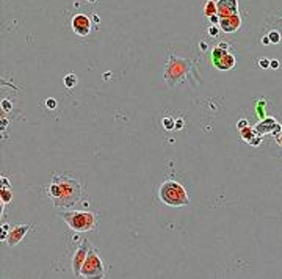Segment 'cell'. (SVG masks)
<instances>
[{
	"label": "cell",
	"mask_w": 282,
	"mask_h": 279,
	"mask_svg": "<svg viewBox=\"0 0 282 279\" xmlns=\"http://www.w3.org/2000/svg\"><path fill=\"white\" fill-rule=\"evenodd\" d=\"M259 134L256 132V129H252V127H249V125H248V127H245V129H242L240 130V136H242L243 140L246 143H251L254 138H256Z\"/></svg>",
	"instance_id": "7c38bea8"
},
{
	"label": "cell",
	"mask_w": 282,
	"mask_h": 279,
	"mask_svg": "<svg viewBox=\"0 0 282 279\" xmlns=\"http://www.w3.org/2000/svg\"><path fill=\"white\" fill-rule=\"evenodd\" d=\"M30 231V224H17V226H13L11 231L8 234V238H6V243L8 246H16L19 245L22 238L25 237V234Z\"/></svg>",
	"instance_id": "52a82bcc"
},
{
	"label": "cell",
	"mask_w": 282,
	"mask_h": 279,
	"mask_svg": "<svg viewBox=\"0 0 282 279\" xmlns=\"http://www.w3.org/2000/svg\"><path fill=\"white\" fill-rule=\"evenodd\" d=\"M237 127L242 130V129H245V127H248V121L246 119H240L238 122H237Z\"/></svg>",
	"instance_id": "d4e9b609"
},
{
	"label": "cell",
	"mask_w": 282,
	"mask_h": 279,
	"mask_svg": "<svg viewBox=\"0 0 282 279\" xmlns=\"http://www.w3.org/2000/svg\"><path fill=\"white\" fill-rule=\"evenodd\" d=\"M2 184H3V188H10V184H8V179L6 177H2Z\"/></svg>",
	"instance_id": "83f0119b"
},
{
	"label": "cell",
	"mask_w": 282,
	"mask_h": 279,
	"mask_svg": "<svg viewBox=\"0 0 282 279\" xmlns=\"http://www.w3.org/2000/svg\"><path fill=\"white\" fill-rule=\"evenodd\" d=\"M204 14L207 17H212L213 14H218V5L213 2V0H209V2L204 5Z\"/></svg>",
	"instance_id": "4fadbf2b"
},
{
	"label": "cell",
	"mask_w": 282,
	"mask_h": 279,
	"mask_svg": "<svg viewBox=\"0 0 282 279\" xmlns=\"http://www.w3.org/2000/svg\"><path fill=\"white\" fill-rule=\"evenodd\" d=\"M276 127H278V122L273 118H263V119H260V122L254 129H256L259 135H266V134H274Z\"/></svg>",
	"instance_id": "8fae6325"
},
{
	"label": "cell",
	"mask_w": 282,
	"mask_h": 279,
	"mask_svg": "<svg viewBox=\"0 0 282 279\" xmlns=\"http://www.w3.org/2000/svg\"><path fill=\"white\" fill-rule=\"evenodd\" d=\"M0 198H2V204H8L13 199V191L10 188H2V190H0Z\"/></svg>",
	"instance_id": "5bb4252c"
},
{
	"label": "cell",
	"mask_w": 282,
	"mask_h": 279,
	"mask_svg": "<svg viewBox=\"0 0 282 279\" xmlns=\"http://www.w3.org/2000/svg\"><path fill=\"white\" fill-rule=\"evenodd\" d=\"M80 278H83V279H104L105 278L104 262H102V259L99 257L97 251L94 248L89 251L83 267H82Z\"/></svg>",
	"instance_id": "277c9868"
},
{
	"label": "cell",
	"mask_w": 282,
	"mask_h": 279,
	"mask_svg": "<svg viewBox=\"0 0 282 279\" xmlns=\"http://www.w3.org/2000/svg\"><path fill=\"white\" fill-rule=\"evenodd\" d=\"M270 68H271V69H278V68H279V61H278V60H271V61H270Z\"/></svg>",
	"instance_id": "484cf974"
},
{
	"label": "cell",
	"mask_w": 282,
	"mask_h": 279,
	"mask_svg": "<svg viewBox=\"0 0 282 279\" xmlns=\"http://www.w3.org/2000/svg\"><path fill=\"white\" fill-rule=\"evenodd\" d=\"M268 38H270V41H271V44H278L279 41H281V34L276 32V30H273V32H270L268 33Z\"/></svg>",
	"instance_id": "ac0fdd59"
},
{
	"label": "cell",
	"mask_w": 282,
	"mask_h": 279,
	"mask_svg": "<svg viewBox=\"0 0 282 279\" xmlns=\"http://www.w3.org/2000/svg\"><path fill=\"white\" fill-rule=\"evenodd\" d=\"M260 143H262V135H257V136L254 138V140H252V141H251L249 144H251V146H259Z\"/></svg>",
	"instance_id": "cb8c5ba5"
},
{
	"label": "cell",
	"mask_w": 282,
	"mask_h": 279,
	"mask_svg": "<svg viewBox=\"0 0 282 279\" xmlns=\"http://www.w3.org/2000/svg\"><path fill=\"white\" fill-rule=\"evenodd\" d=\"M210 19V22H212V25H219V19H221V17H219L218 14H213L212 17H209Z\"/></svg>",
	"instance_id": "603a6c76"
},
{
	"label": "cell",
	"mask_w": 282,
	"mask_h": 279,
	"mask_svg": "<svg viewBox=\"0 0 282 279\" xmlns=\"http://www.w3.org/2000/svg\"><path fill=\"white\" fill-rule=\"evenodd\" d=\"M270 61L271 60H268V58H260L259 60V66L262 68V69H268V68H270Z\"/></svg>",
	"instance_id": "ffe728a7"
},
{
	"label": "cell",
	"mask_w": 282,
	"mask_h": 279,
	"mask_svg": "<svg viewBox=\"0 0 282 279\" xmlns=\"http://www.w3.org/2000/svg\"><path fill=\"white\" fill-rule=\"evenodd\" d=\"M91 249H93V245L88 240H83L82 245L75 249L74 257H72V271H74L75 276H80L82 267H83V263H85V260H86V257H88Z\"/></svg>",
	"instance_id": "8992f818"
},
{
	"label": "cell",
	"mask_w": 282,
	"mask_h": 279,
	"mask_svg": "<svg viewBox=\"0 0 282 279\" xmlns=\"http://www.w3.org/2000/svg\"><path fill=\"white\" fill-rule=\"evenodd\" d=\"M212 63L219 71H229L235 66V57L221 47H215L212 52Z\"/></svg>",
	"instance_id": "5b68a950"
},
{
	"label": "cell",
	"mask_w": 282,
	"mask_h": 279,
	"mask_svg": "<svg viewBox=\"0 0 282 279\" xmlns=\"http://www.w3.org/2000/svg\"><path fill=\"white\" fill-rule=\"evenodd\" d=\"M2 108H3L5 113L11 111V104H10V100H3V102H2Z\"/></svg>",
	"instance_id": "7402d4cb"
},
{
	"label": "cell",
	"mask_w": 282,
	"mask_h": 279,
	"mask_svg": "<svg viewBox=\"0 0 282 279\" xmlns=\"http://www.w3.org/2000/svg\"><path fill=\"white\" fill-rule=\"evenodd\" d=\"M10 231H11L10 224H6V223H3V224H2V235H0V240L6 242V238H8V234H10Z\"/></svg>",
	"instance_id": "e0dca14e"
},
{
	"label": "cell",
	"mask_w": 282,
	"mask_h": 279,
	"mask_svg": "<svg viewBox=\"0 0 282 279\" xmlns=\"http://www.w3.org/2000/svg\"><path fill=\"white\" fill-rule=\"evenodd\" d=\"M159 196L166 206L171 207H182L188 206V194L185 188L177 180H165L159 188Z\"/></svg>",
	"instance_id": "3957f363"
},
{
	"label": "cell",
	"mask_w": 282,
	"mask_h": 279,
	"mask_svg": "<svg viewBox=\"0 0 282 279\" xmlns=\"http://www.w3.org/2000/svg\"><path fill=\"white\" fill-rule=\"evenodd\" d=\"M262 43H263L265 46H268V44H271V41H270V38H268V36H263V38H262Z\"/></svg>",
	"instance_id": "f1b7e54d"
},
{
	"label": "cell",
	"mask_w": 282,
	"mask_h": 279,
	"mask_svg": "<svg viewBox=\"0 0 282 279\" xmlns=\"http://www.w3.org/2000/svg\"><path fill=\"white\" fill-rule=\"evenodd\" d=\"M218 47H221V49H224V50H227V49H229L227 43H219V44H218Z\"/></svg>",
	"instance_id": "f546056e"
},
{
	"label": "cell",
	"mask_w": 282,
	"mask_h": 279,
	"mask_svg": "<svg viewBox=\"0 0 282 279\" xmlns=\"http://www.w3.org/2000/svg\"><path fill=\"white\" fill-rule=\"evenodd\" d=\"M46 107L49 108V110H53L55 107H57V100H55L53 97H49V99H46Z\"/></svg>",
	"instance_id": "d6986e66"
},
{
	"label": "cell",
	"mask_w": 282,
	"mask_h": 279,
	"mask_svg": "<svg viewBox=\"0 0 282 279\" xmlns=\"http://www.w3.org/2000/svg\"><path fill=\"white\" fill-rule=\"evenodd\" d=\"M278 143H279V144H281V146H282V134H281V135H279V140H278Z\"/></svg>",
	"instance_id": "d6a6232c"
},
{
	"label": "cell",
	"mask_w": 282,
	"mask_h": 279,
	"mask_svg": "<svg viewBox=\"0 0 282 279\" xmlns=\"http://www.w3.org/2000/svg\"><path fill=\"white\" fill-rule=\"evenodd\" d=\"M218 5V16L227 17L232 14H237V0H219Z\"/></svg>",
	"instance_id": "30bf717a"
},
{
	"label": "cell",
	"mask_w": 282,
	"mask_h": 279,
	"mask_svg": "<svg viewBox=\"0 0 282 279\" xmlns=\"http://www.w3.org/2000/svg\"><path fill=\"white\" fill-rule=\"evenodd\" d=\"M182 127H183V119L179 118V119H176V129H182Z\"/></svg>",
	"instance_id": "4316f807"
},
{
	"label": "cell",
	"mask_w": 282,
	"mask_h": 279,
	"mask_svg": "<svg viewBox=\"0 0 282 279\" xmlns=\"http://www.w3.org/2000/svg\"><path fill=\"white\" fill-rule=\"evenodd\" d=\"M47 194L55 207L69 210L82 198V185L71 177L53 176L52 184L47 185Z\"/></svg>",
	"instance_id": "6da1fadb"
},
{
	"label": "cell",
	"mask_w": 282,
	"mask_h": 279,
	"mask_svg": "<svg viewBox=\"0 0 282 279\" xmlns=\"http://www.w3.org/2000/svg\"><path fill=\"white\" fill-rule=\"evenodd\" d=\"M6 124H8V121H6L5 118H3V119H2V129H5V127H6Z\"/></svg>",
	"instance_id": "4dcf8cb0"
},
{
	"label": "cell",
	"mask_w": 282,
	"mask_h": 279,
	"mask_svg": "<svg viewBox=\"0 0 282 279\" xmlns=\"http://www.w3.org/2000/svg\"><path fill=\"white\" fill-rule=\"evenodd\" d=\"M240 24H242V20H240L238 13L237 14H232V16L219 19V28H221L223 32H227V33H232V32L238 30Z\"/></svg>",
	"instance_id": "9c48e42d"
},
{
	"label": "cell",
	"mask_w": 282,
	"mask_h": 279,
	"mask_svg": "<svg viewBox=\"0 0 282 279\" xmlns=\"http://www.w3.org/2000/svg\"><path fill=\"white\" fill-rule=\"evenodd\" d=\"M218 33H219V25H212L210 28H209V34H210V36H218Z\"/></svg>",
	"instance_id": "44dd1931"
},
{
	"label": "cell",
	"mask_w": 282,
	"mask_h": 279,
	"mask_svg": "<svg viewBox=\"0 0 282 279\" xmlns=\"http://www.w3.org/2000/svg\"><path fill=\"white\" fill-rule=\"evenodd\" d=\"M61 218L66 223L69 229L75 232H88L94 231L97 226V215L93 212L85 210H63Z\"/></svg>",
	"instance_id": "7a4b0ae2"
},
{
	"label": "cell",
	"mask_w": 282,
	"mask_h": 279,
	"mask_svg": "<svg viewBox=\"0 0 282 279\" xmlns=\"http://www.w3.org/2000/svg\"><path fill=\"white\" fill-rule=\"evenodd\" d=\"M162 124H163V127L166 129V130H173L176 129V119H173V118H163L162 119Z\"/></svg>",
	"instance_id": "2e32d148"
},
{
	"label": "cell",
	"mask_w": 282,
	"mask_h": 279,
	"mask_svg": "<svg viewBox=\"0 0 282 279\" xmlns=\"http://www.w3.org/2000/svg\"><path fill=\"white\" fill-rule=\"evenodd\" d=\"M201 49H202V50H207V44H205V43H201Z\"/></svg>",
	"instance_id": "1f68e13d"
},
{
	"label": "cell",
	"mask_w": 282,
	"mask_h": 279,
	"mask_svg": "<svg viewBox=\"0 0 282 279\" xmlns=\"http://www.w3.org/2000/svg\"><path fill=\"white\" fill-rule=\"evenodd\" d=\"M77 85V77H75V74H67L64 77V86L66 88H74Z\"/></svg>",
	"instance_id": "9a60e30c"
},
{
	"label": "cell",
	"mask_w": 282,
	"mask_h": 279,
	"mask_svg": "<svg viewBox=\"0 0 282 279\" xmlns=\"http://www.w3.org/2000/svg\"><path fill=\"white\" fill-rule=\"evenodd\" d=\"M72 30L80 34V36H86L91 32V20L85 14H77L72 19Z\"/></svg>",
	"instance_id": "ba28073f"
}]
</instances>
